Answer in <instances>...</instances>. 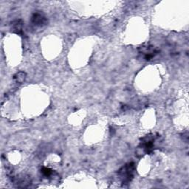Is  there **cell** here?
<instances>
[{
	"instance_id": "1",
	"label": "cell",
	"mask_w": 189,
	"mask_h": 189,
	"mask_svg": "<svg viewBox=\"0 0 189 189\" xmlns=\"http://www.w3.org/2000/svg\"><path fill=\"white\" fill-rule=\"evenodd\" d=\"M134 165L132 163H129L126 165V166L122 168L120 171L119 174L123 178L124 181H129L130 178L132 177V173H133Z\"/></svg>"
},
{
	"instance_id": "2",
	"label": "cell",
	"mask_w": 189,
	"mask_h": 189,
	"mask_svg": "<svg viewBox=\"0 0 189 189\" xmlns=\"http://www.w3.org/2000/svg\"><path fill=\"white\" fill-rule=\"evenodd\" d=\"M45 21H46V19H45L44 17L40 13H36L33 16V22L36 25H43L45 23Z\"/></svg>"
},
{
	"instance_id": "3",
	"label": "cell",
	"mask_w": 189,
	"mask_h": 189,
	"mask_svg": "<svg viewBox=\"0 0 189 189\" xmlns=\"http://www.w3.org/2000/svg\"><path fill=\"white\" fill-rule=\"evenodd\" d=\"M26 74L23 72H19L14 76V80L18 83H21L25 79Z\"/></svg>"
},
{
	"instance_id": "4",
	"label": "cell",
	"mask_w": 189,
	"mask_h": 189,
	"mask_svg": "<svg viewBox=\"0 0 189 189\" xmlns=\"http://www.w3.org/2000/svg\"><path fill=\"white\" fill-rule=\"evenodd\" d=\"M42 172V174H44V175L46 176H50L51 174H52V171H51V170L48 168H43Z\"/></svg>"
}]
</instances>
